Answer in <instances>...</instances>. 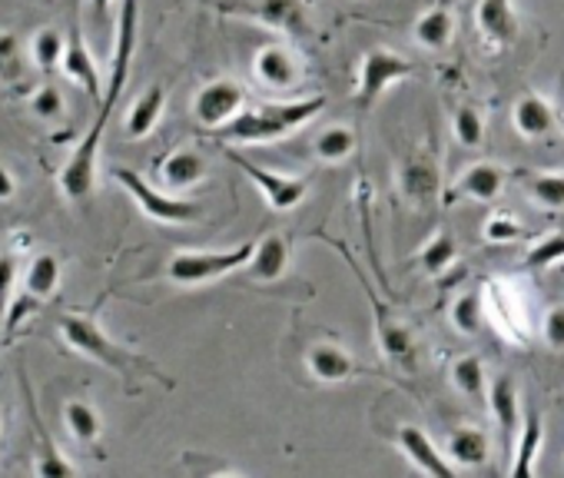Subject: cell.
Masks as SVG:
<instances>
[{
  "label": "cell",
  "instance_id": "33",
  "mask_svg": "<svg viewBox=\"0 0 564 478\" xmlns=\"http://www.w3.org/2000/svg\"><path fill=\"white\" fill-rule=\"evenodd\" d=\"M31 419H34V425H37V438H41V448H44V452H41V461H37V471H41L44 478H67V475H77L74 461H67V458L61 455V448L51 442V435L44 432L34 402H31Z\"/></svg>",
  "mask_w": 564,
  "mask_h": 478
},
{
  "label": "cell",
  "instance_id": "14",
  "mask_svg": "<svg viewBox=\"0 0 564 478\" xmlns=\"http://www.w3.org/2000/svg\"><path fill=\"white\" fill-rule=\"evenodd\" d=\"M252 77L265 90H290L303 80V64L296 51L282 47V44H265L252 57Z\"/></svg>",
  "mask_w": 564,
  "mask_h": 478
},
{
  "label": "cell",
  "instance_id": "24",
  "mask_svg": "<svg viewBox=\"0 0 564 478\" xmlns=\"http://www.w3.org/2000/svg\"><path fill=\"white\" fill-rule=\"evenodd\" d=\"M160 180L170 189H189L196 183L206 180V160L196 150H173L163 163H160Z\"/></svg>",
  "mask_w": 564,
  "mask_h": 478
},
{
  "label": "cell",
  "instance_id": "13",
  "mask_svg": "<svg viewBox=\"0 0 564 478\" xmlns=\"http://www.w3.org/2000/svg\"><path fill=\"white\" fill-rule=\"evenodd\" d=\"M399 189L415 206L435 203V196L442 189V166H438V160L429 150L409 153L402 160V166H399Z\"/></svg>",
  "mask_w": 564,
  "mask_h": 478
},
{
  "label": "cell",
  "instance_id": "22",
  "mask_svg": "<svg viewBox=\"0 0 564 478\" xmlns=\"http://www.w3.org/2000/svg\"><path fill=\"white\" fill-rule=\"evenodd\" d=\"M163 107H166V90H163L160 84L147 87V90L133 100V107H130V113H127V137H130V140L150 137V133L156 130L160 117H163Z\"/></svg>",
  "mask_w": 564,
  "mask_h": 478
},
{
  "label": "cell",
  "instance_id": "40",
  "mask_svg": "<svg viewBox=\"0 0 564 478\" xmlns=\"http://www.w3.org/2000/svg\"><path fill=\"white\" fill-rule=\"evenodd\" d=\"M31 107H34V113H37L41 120H57V117L64 113V94H61L54 84H44V87L34 94Z\"/></svg>",
  "mask_w": 564,
  "mask_h": 478
},
{
  "label": "cell",
  "instance_id": "15",
  "mask_svg": "<svg viewBox=\"0 0 564 478\" xmlns=\"http://www.w3.org/2000/svg\"><path fill=\"white\" fill-rule=\"evenodd\" d=\"M399 448L402 455L422 471V475H432V478H448L455 475V465L452 458L429 438V432H422L419 425H402L399 428Z\"/></svg>",
  "mask_w": 564,
  "mask_h": 478
},
{
  "label": "cell",
  "instance_id": "26",
  "mask_svg": "<svg viewBox=\"0 0 564 478\" xmlns=\"http://www.w3.org/2000/svg\"><path fill=\"white\" fill-rule=\"evenodd\" d=\"M448 376H452V385H455L458 395H465L471 402L488 399V385L491 382H488V369H485V362L478 356H458L452 362Z\"/></svg>",
  "mask_w": 564,
  "mask_h": 478
},
{
  "label": "cell",
  "instance_id": "3",
  "mask_svg": "<svg viewBox=\"0 0 564 478\" xmlns=\"http://www.w3.org/2000/svg\"><path fill=\"white\" fill-rule=\"evenodd\" d=\"M57 329H61L64 343H67L74 352H80V356H87V359H94V362H100V366L120 372V376L147 372V376H153L156 382H163L166 389L173 385L163 372H156L153 362H147V359H140L137 352L117 346V343H113L94 319H87V316H61V319H57Z\"/></svg>",
  "mask_w": 564,
  "mask_h": 478
},
{
  "label": "cell",
  "instance_id": "27",
  "mask_svg": "<svg viewBox=\"0 0 564 478\" xmlns=\"http://www.w3.org/2000/svg\"><path fill=\"white\" fill-rule=\"evenodd\" d=\"M521 183L528 199L538 203L541 209H564V173L538 170V173H524Z\"/></svg>",
  "mask_w": 564,
  "mask_h": 478
},
{
  "label": "cell",
  "instance_id": "31",
  "mask_svg": "<svg viewBox=\"0 0 564 478\" xmlns=\"http://www.w3.org/2000/svg\"><path fill=\"white\" fill-rule=\"evenodd\" d=\"M313 150H316V156L323 163H343V160H349L356 153V130L346 127V123H333L316 137Z\"/></svg>",
  "mask_w": 564,
  "mask_h": 478
},
{
  "label": "cell",
  "instance_id": "41",
  "mask_svg": "<svg viewBox=\"0 0 564 478\" xmlns=\"http://www.w3.org/2000/svg\"><path fill=\"white\" fill-rule=\"evenodd\" d=\"M18 283V253H0V316L8 313Z\"/></svg>",
  "mask_w": 564,
  "mask_h": 478
},
{
  "label": "cell",
  "instance_id": "34",
  "mask_svg": "<svg viewBox=\"0 0 564 478\" xmlns=\"http://www.w3.org/2000/svg\"><path fill=\"white\" fill-rule=\"evenodd\" d=\"M452 137L465 146V150H478L485 143V117L478 107L462 104L452 117Z\"/></svg>",
  "mask_w": 564,
  "mask_h": 478
},
{
  "label": "cell",
  "instance_id": "9",
  "mask_svg": "<svg viewBox=\"0 0 564 478\" xmlns=\"http://www.w3.org/2000/svg\"><path fill=\"white\" fill-rule=\"evenodd\" d=\"M223 14L249 18L265 31L306 37L310 34V4L306 0H256V4H219Z\"/></svg>",
  "mask_w": 564,
  "mask_h": 478
},
{
  "label": "cell",
  "instance_id": "38",
  "mask_svg": "<svg viewBox=\"0 0 564 478\" xmlns=\"http://www.w3.org/2000/svg\"><path fill=\"white\" fill-rule=\"evenodd\" d=\"M561 260H564V232H547V236H541L538 243L528 250L524 267H531V270H551Z\"/></svg>",
  "mask_w": 564,
  "mask_h": 478
},
{
  "label": "cell",
  "instance_id": "23",
  "mask_svg": "<svg viewBox=\"0 0 564 478\" xmlns=\"http://www.w3.org/2000/svg\"><path fill=\"white\" fill-rule=\"evenodd\" d=\"M412 37L419 47L425 51H445L455 37V18L445 4L429 8L425 14H419V21L412 24Z\"/></svg>",
  "mask_w": 564,
  "mask_h": 478
},
{
  "label": "cell",
  "instance_id": "28",
  "mask_svg": "<svg viewBox=\"0 0 564 478\" xmlns=\"http://www.w3.org/2000/svg\"><path fill=\"white\" fill-rule=\"evenodd\" d=\"M61 286V260L44 253V257H34L31 267H28V276H24V293L34 296L37 303L51 300Z\"/></svg>",
  "mask_w": 564,
  "mask_h": 478
},
{
  "label": "cell",
  "instance_id": "10",
  "mask_svg": "<svg viewBox=\"0 0 564 478\" xmlns=\"http://www.w3.org/2000/svg\"><path fill=\"white\" fill-rule=\"evenodd\" d=\"M246 107V90L236 80H209L206 87H199V94L193 97V120L203 130H219L226 127L239 110Z\"/></svg>",
  "mask_w": 564,
  "mask_h": 478
},
{
  "label": "cell",
  "instance_id": "21",
  "mask_svg": "<svg viewBox=\"0 0 564 478\" xmlns=\"http://www.w3.org/2000/svg\"><path fill=\"white\" fill-rule=\"evenodd\" d=\"M445 455L452 458L455 468H481L491 458V442H488V435L481 428L462 425V428L448 432Z\"/></svg>",
  "mask_w": 564,
  "mask_h": 478
},
{
  "label": "cell",
  "instance_id": "36",
  "mask_svg": "<svg viewBox=\"0 0 564 478\" xmlns=\"http://www.w3.org/2000/svg\"><path fill=\"white\" fill-rule=\"evenodd\" d=\"M24 80V41L11 31L0 34V84Z\"/></svg>",
  "mask_w": 564,
  "mask_h": 478
},
{
  "label": "cell",
  "instance_id": "32",
  "mask_svg": "<svg viewBox=\"0 0 564 478\" xmlns=\"http://www.w3.org/2000/svg\"><path fill=\"white\" fill-rule=\"evenodd\" d=\"M455 260H458V243H455V236H452L448 229H438V232L429 239V243H425V250L419 253V267H422L425 273H432V276L452 270Z\"/></svg>",
  "mask_w": 564,
  "mask_h": 478
},
{
  "label": "cell",
  "instance_id": "30",
  "mask_svg": "<svg viewBox=\"0 0 564 478\" xmlns=\"http://www.w3.org/2000/svg\"><path fill=\"white\" fill-rule=\"evenodd\" d=\"M448 323L458 336L475 339L485 326V306H481V293H462L455 296V303L448 306Z\"/></svg>",
  "mask_w": 564,
  "mask_h": 478
},
{
  "label": "cell",
  "instance_id": "7",
  "mask_svg": "<svg viewBox=\"0 0 564 478\" xmlns=\"http://www.w3.org/2000/svg\"><path fill=\"white\" fill-rule=\"evenodd\" d=\"M113 176H117V183L133 196V203L140 206V213H147L150 219H156V222H170V226L196 222V219H199V206H196V203L160 193L156 186H150V183H147L137 170H130V166H117V170H113Z\"/></svg>",
  "mask_w": 564,
  "mask_h": 478
},
{
  "label": "cell",
  "instance_id": "8",
  "mask_svg": "<svg viewBox=\"0 0 564 478\" xmlns=\"http://www.w3.org/2000/svg\"><path fill=\"white\" fill-rule=\"evenodd\" d=\"M229 160L249 176V183L259 189V196L265 199V206L272 213H290L296 209L306 196H310V180L306 176H286V173H275V170H265L252 160H246L242 153L229 150Z\"/></svg>",
  "mask_w": 564,
  "mask_h": 478
},
{
  "label": "cell",
  "instance_id": "19",
  "mask_svg": "<svg viewBox=\"0 0 564 478\" xmlns=\"http://www.w3.org/2000/svg\"><path fill=\"white\" fill-rule=\"evenodd\" d=\"M488 409H491V415H495V422H498V428H501V435H505V442L508 438H514L518 432H521V412H518V382H514V376H508V372H501V376H495L491 379V385H488Z\"/></svg>",
  "mask_w": 564,
  "mask_h": 478
},
{
  "label": "cell",
  "instance_id": "4",
  "mask_svg": "<svg viewBox=\"0 0 564 478\" xmlns=\"http://www.w3.org/2000/svg\"><path fill=\"white\" fill-rule=\"evenodd\" d=\"M252 253H256V239H246L242 247L232 250H180L166 263V280L176 286H203L236 270H246Z\"/></svg>",
  "mask_w": 564,
  "mask_h": 478
},
{
  "label": "cell",
  "instance_id": "17",
  "mask_svg": "<svg viewBox=\"0 0 564 478\" xmlns=\"http://www.w3.org/2000/svg\"><path fill=\"white\" fill-rule=\"evenodd\" d=\"M511 127L521 140H547L557 130V117L541 94H524L511 104Z\"/></svg>",
  "mask_w": 564,
  "mask_h": 478
},
{
  "label": "cell",
  "instance_id": "29",
  "mask_svg": "<svg viewBox=\"0 0 564 478\" xmlns=\"http://www.w3.org/2000/svg\"><path fill=\"white\" fill-rule=\"evenodd\" d=\"M64 425H67V432H70L80 445H97V442H100V432H104L100 412H97L90 402H84V399L67 402V409H64Z\"/></svg>",
  "mask_w": 564,
  "mask_h": 478
},
{
  "label": "cell",
  "instance_id": "12",
  "mask_svg": "<svg viewBox=\"0 0 564 478\" xmlns=\"http://www.w3.org/2000/svg\"><path fill=\"white\" fill-rule=\"evenodd\" d=\"M306 372L323 385H339L359 376H372L349 349H343L333 339H319L306 349Z\"/></svg>",
  "mask_w": 564,
  "mask_h": 478
},
{
  "label": "cell",
  "instance_id": "44",
  "mask_svg": "<svg viewBox=\"0 0 564 478\" xmlns=\"http://www.w3.org/2000/svg\"><path fill=\"white\" fill-rule=\"evenodd\" d=\"M110 4H113V0H94V11H97V18H100V21L110 14Z\"/></svg>",
  "mask_w": 564,
  "mask_h": 478
},
{
  "label": "cell",
  "instance_id": "43",
  "mask_svg": "<svg viewBox=\"0 0 564 478\" xmlns=\"http://www.w3.org/2000/svg\"><path fill=\"white\" fill-rule=\"evenodd\" d=\"M491 293H495V296H491V300H495V313H505V293H501V290H495V286H491ZM511 323H521V319H514V313L508 309V336H511L514 343H521Z\"/></svg>",
  "mask_w": 564,
  "mask_h": 478
},
{
  "label": "cell",
  "instance_id": "39",
  "mask_svg": "<svg viewBox=\"0 0 564 478\" xmlns=\"http://www.w3.org/2000/svg\"><path fill=\"white\" fill-rule=\"evenodd\" d=\"M541 343L554 352H564V303L541 316Z\"/></svg>",
  "mask_w": 564,
  "mask_h": 478
},
{
  "label": "cell",
  "instance_id": "42",
  "mask_svg": "<svg viewBox=\"0 0 564 478\" xmlns=\"http://www.w3.org/2000/svg\"><path fill=\"white\" fill-rule=\"evenodd\" d=\"M14 193H18V180H14V173L4 163H0V203H8Z\"/></svg>",
  "mask_w": 564,
  "mask_h": 478
},
{
  "label": "cell",
  "instance_id": "35",
  "mask_svg": "<svg viewBox=\"0 0 564 478\" xmlns=\"http://www.w3.org/2000/svg\"><path fill=\"white\" fill-rule=\"evenodd\" d=\"M64 51H67V37L61 31H54V28L37 31L34 41H31V61L41 70H54L64 61Z\"/></svg>",
  "mask_w": 564,
  "mask_h": 478
},
{
  "label": "cell",
  "instance_id": "25",
  "mask_svg": "<svg viewBox=\"0 0 564 478\" xmlns=\"http://www.w3.org/2000/svg\"><path fill=\"white\" fill-rule=\"evenodd\" d=\"M544 445V419L538 412H531L518 432V442H514V458H511V475L518 478H531L534 475V461H538V452Z\"/></svg>",
  "mask_w": 564,
  "mask_h": 478
},
{
  "label": "cell",
  "instance_id": "11",
  "mask_svg": "<svg viewBox=\"0 0 564 478\" xmlns=\"http://www.w3.org/2000/svg\"><path fill=\"white\" fill-rule=\"evenodd\" d=\"M475 31H478V41L491 54H501V51L514 47L518 34H521L514 0H478V4H475Z\"/></svg>",
  "mask_w": 564,
  "mask_h": 478
},
{
  "label": "cell",
  "instance_id": "16",
  "mask_svg": "<svg viewBox=\"0 0 564 478\" xmlns=\"http://www.w3.org/2000/svg\"><path fill=\"white\" fill-rule=\"evenodd\" d=\"M290 263H293L290 239L279 236V232H269V236L256 239V253L246 263V276L256 280V283H275V280L286 276Z\"/></svg>",
  "mask_w": 564,
  "mask_h": 478
},
{
  "label": "cell",
  "instance_id": "37",
  "mask_svg": "<svg viewBox=\"0 0 564 478\" xmlns=\"http://www.w3.org/2000/svg\"><path fill=\"white\" fill-rule=\"evenodd\" d=\"M481 236H485V243L501 247V243H514V239H521L524 229H521V222H518L511 213L495 209V213H488V219H485V226H481Z\"/></svg>",
  "mask_w": 564,
  "mask_h": 478
},
{
  "label": "cell",
  "instance_id": "2",
  "mask_svg": "<svg viewBox=\"0 0 564 478\" xmlns=\"http://www.w3.org/2000/svg\"><path fill=\"white\" fill-rule=\"evenodd\" d=\"M326 107V97H303V100H275V104H256L242 107L226 127L213 130L223 143H275L290 133L303 130L310 120H316Z\"/></svg>",
  "mask_w": 564,
  "mask_h": 478
},
{
  "label": "cell",
  "instance_id": "1",
  "mask_svg": "<svg viewBox=\"0 0 564 478\" xmlns=\"http://www.w3.org/2000/svg\"><path fill=\"white\" fill-rule=\"evenodd\" d=\"M137 0H123L120 11V24H117V47H113V67H110V87L100 97V113L94 120V127L87 130V137L77 143V150L70 153V160L61 170V189L67 199L84 203L94 186H97V156H100V140L104 130L113 117V107L120 104V94L127 87L130 77V64H133V51H137Z\"/></svg>",
  "mask_w": 564,
  "mask_h": 478
},
{
  "label": "cell",
  "instance_id": "18",
  "mask_svg": "<svg viewBox=\"0 0 564 478\" xmlns=\"http://www.w3.org/2000/svg\"><path fill=\"white\" fill-rule=\"evenodd\" d=\"M61 67H64V74H67L74 84H80V87L87 90V97L100 100V70H97V61H94V54H90V47H87L80 28L70 31Z\"/></svg>",
  "mask_w": 564,
  "mask_h": 478
},
{
  "label": "cell",
  "instance_id": "6",
  "mask_svg": "<svg viewBox=\"0 0 564 478\" xmlns=\"http://www.w3.org/2000/svg\"><path fill=\"white\" fill-rule=\"evenodd\" d=\"M349 267L356 270V276H359V283H362V290H366V296H369V306H372V329H376V343H379V352L392 362V366H402V369H409L412 366V356H415V343H412V329H409V323L402 319V313L399 309H392L389 303H382L379 296H376V290L369 286V280L362 276V270L349 260Z\"/></svg>",
  "mask_w": 564,
  "mask_h": 478
},
{
  "label": "cell",
  "instance_id": "20",
  "mask_svg": "<svg viewBox=\"0 0 564 478\" xmlns=\"http://www.w3.org/2000/svg\"><path fill=\"white\" fill-rule=\"evenodd\" d=\"M505 183H508V173L498 163H471L458 176L455 193L465 199H475V203H495L505 193Z\"/></svg>",
  "mask_w": 564,
  "mask_h": 478
},
{
  "label": "cell",
  "instance_id": "5",
  "mask_svg": "<svg viewBox=\"0 0 564 478\" xmlns=\"http://www.w3.org/2000/svg\"><path fill=\"white\" fill-rule=\"evenodd\" d=\"M415 74V64L402 54H395L392 47H372L362 54L359 67H356V87H352V104L359 110H369L389 87H395L399 80H409Z\"/></svg>",
  "mask_w": 564,
  "mask_h": 478
}]
</instances>
